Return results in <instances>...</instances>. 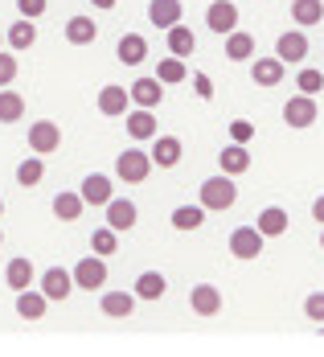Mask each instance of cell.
I'll use <instances>...</instances> for the list:
<instances>
[{
    "label": "cell",
    "instance_id": "d6986e66",
    "mask_svg": "<svg viewBox=\"0 0 324 357\" xmlns=\"http://www.w3.org/2000/svg\"><path fill=\"white\" fill-rule=\"evenodd\" d=\"M217 165H222V173H230V177H242L247 169H251V152H247V144H226L222 152H217Z\"/></svg>",
    "mask_w": 324,
    "mask_h": 357
},
{
    "label": "cell",
    "instance_id": "ee69618b",
    "mask_svg": "<svg viewBox=\"0 0 324 357\" xmlns=\"http://www.w3.org/2000/svg\"><path fill=\"white\" fill-rule=\"evenodd\" d=\"M91 4H95V8H103V13H107V8H115V0H91Z\"/></svg>",
    "mask_w": 324,
    "mask_h": 357
},
{
    "label": "cell",
    "instance_id": "603a6c76",
    "mask_svg": "<svg viewBox=\"0 0 324 357\" xmlns=\"http://www.w3.org/2000/svg\"><path fill=\"white\" fill-rule=\"evenodd\" d=\"M180 140L177 136H156V144H152V165L156 169H173V165H180Z\"/></svg>",
    "mask_w": 324,
    "mask_h": 357
},
{
    "label": "cell",
    "instance_id": "8fae6325",
    "mask_svg": "<svg viewBox=\"0 0 324 357\" xmlns=\"http://www.w3.org/2000/svg\"><path fill=\"white\" fill-rule=\"evenodd\" d=\"M128 91H132V107L156 111L160 103H164V82H160V78H136Z\"/></svg>",
    "mask_w": 324,
    "mask_h": 357
},
{
    "label": "cell",
    "instance_id": "7a4b0ae2",
    "mask_svg": "<svg viewBox=\"0 0 324 357\" xmlns=\"http://www.w3.org/2000/svg\"><path fill=\"white\" fill-rule=\"evenodd\" d=\"M148 173H152V152H144V148H128L115 156V177L123 185H140V181H148Z\"/></svg>",
    "mask_w": 324,
    "mask_h": 357
},
{
    "label": "cell",
    "instance_id": "bcb514c9",
    "mask_svg": "<svg viewBox=\"0 0 324 357\" xmlns=\"http://www.w3.org/2000/svg\"><path fill=\"white\" fill-rule=\"evenodd\" d=\"M0 214H4V202H0Z\"/></svg>",
    "mask_w": 324,
    "mask_h": 357
},
{
    "label": "cell",
    "instance_id": "7dc6e473",
    "mask_svg": "<svg viewBox=\"0 0 324 357\" xmlns=\"http://www.w3.org/2000/svg\"><path fill=\"white\" fill-rule=\"evenodd\" d=\"M0 45H4V33H0Z\"/></svg>",
    "mask_w": 324,
    "mask_h": 357
},
{
    "label": "cell",
    "instance_id": "30bf717a",
    "mask_svg": "<svg viewBox=\"0 0 324 357\" xmlns=\"http://www.w3.org/2000/svg\"><path fill=\"white\" fill-rule=\"evenodd\" d=\"M103 210H107V226H111V230H119V234H128V230L140 222V210H136V202H128V197H111Z\"/></svg>",
    "mask_w": 324,
    "mask_h": 357
},
{
    "label": "cell",
    "instance_id": "e575fe53",
    "mask_svg": "<svg viewBox=\"0 0 324 357\" xmlns=\"http://www.w3.org/2000/svg\"><path fill=\"white\" fill-rule=\"evenodd\" d=\"M164 291H169V280H164L160 271H144V275L136 280V296H140V300H160Z\"/></svg>",
    "mask_w": 324,
    "mask_h": 357
},
{
    "label": "cell",
    "instance_id": "ab89813d",
    "mask_svg": "<svg viewBox=\"0 0 324 357\" xmlns=\"http://www.w3.org/2000/svg\"><path fill=\"white\" fill-rule=\"evenodd\" d=\"M17 70H21L17 66V54H0V86H8L17 78Z\"/></svg>",
    "mask_w": 324,
    "mask_h": 357
},
{
    "label": "cell",
    "instance_id": "f546056e",
    "mask_svg": "<svg viewBox=\"0 0 324 357\" xmlns=\"http://www.w3.org/2000/svg\"><path fill=\"white\" fill-rule=\"evenodd\" d=\"M33 41H37V25L29 21V17L13 21V29H8V45H13V54H25Z\"/></svg>",
    "mask_w": 324,
    "mask_h": 357
},
{
    "label": "cell",
    "instance_id": "7bdbcfd3",
    "mask_svg": "<svg viewBox=\"0 0 324 357\" xmlns=\"http://www.w3.org/2000/svg\"><path fill=\"white\" fill-rule=\"evenodd\" d=\"M312 218H316V226H324V193L312 202Z\"/></svg>",
    "mask_w": 324,
    "mask_h": 357
},
{
    "label": "cell",
    "instance_id": "83f0119b",
    "mask_svg": "<svg viewBox=\"0 0 324 357\" xmlns=\"http://www.w3.org/2000/svg\"><path fill=\"white\" fill-rule=\"evenodd\" d=\"M25 119V95H17L13 86H0V123H17Z\"/></svg>",
    "mask_w": 324,
    "mask_h": 357
},
{
    "label": "cell",
    "instance_id": "b9f144b4",
    "mask_svg": "<svg viewBox=\"0 0 324 357\" xmlns=\"http://www.w3.org/2000/svg\"><path fill=\"white\" fill-rule=\"evenodd\" d=\"M193 91H197V99H214V82H210V74H193Z\"/></svg>",
    "mask_w": 324,
    "mask_h": 357
},
{
    "label": "cell",
    "instance_id": "d6a6232c",
    "mask_svg": "<svg viewBox=\"0 0 324 357\" xmlns=\"http://www.w3.org/2000/svg\"><path fill=\"white\" fill-rule=\"evenodd\" d=\"M156 78H160L164 86H173V82H185V78H189V66H185V58H177V54L160 58V66H156Z\"/></svg>",
    "mask_w": 324,
    "mask_h": 357
},
{
    "label": "cell",
    "instance_id": "2e32d148",
    "mask_svg": "<svg viewBox=\"0 0 324 357\" xmlns=\"http://www.w3.org/2000/svg\"><path fill=\"white\" fill-rule=\"evenodd\" d=\"M78 193H82V202H86V206H107L111 197H115V185H111L107 173H91V177L82 181V189H78Z\"/></svg>",
    "mask_w": 324,
    "mask_h": 357
},
{
    "label": "cell",
    "instance_id": "8992f818",
    "mask_svg": "<svg viewBox=\"0 0 324 357\" xmlns=\"http://www.w3.org/2000/svg\"><path fill=\"white\" fill-rule=\"evenodd\" d=\"M58 148H62V128H58L54 119H37L33 128H29V152L49 156V152H58Z\"/></svg>",
    "mask_w": 324,
    "mask_h": 357
},
{
    "label": "cell",
    "instance_id": "c3c4849f",
    "mask_svg": "<svg viewBox=\"0 0 324 357\" xmlns=\"http://www.w3.org/2000/svg\"><path fill=\"white\" fill-rule=\"evenodd\" d=\"M0 243H4V234H0Z\"/></svg>",
    "mask_w": 324,
    "mask_h": 357
},
{
    "label": "cell",
    "instance_id": "4fadbf2b",
    "mask_svg": "<svg viewBox=\"0 0 324 357\" xmlns=\"http://www.w3.org/2000/svg\"><path fill=\"white\" fill-rule=\"evenodd\" d=\"M41 291L49 296V300H66L74 291V271H66V267H49V271H41Z\"/></svg>",
    "mask_w": 324,
    "mask_h": 357
},
{
    "label": "cell",
    "instance_id": "e0dca14e",
    "mask_svg": "<svg viewBox=\"0 0 324 357\" xmlns=\"http://www.w3.org/2000/svg\"><path fill=\"white\" fill-rule=\"evenodd\" d=\"M180 13H185V4L180 0H152L148 4V21L156 25V29H173V25H180Z\"/></svg>",
    "mask_w": 324,
    "mask_h": 357
},
{
    "label": "cell",
    "instance_id": "d590c367",
    "mask_svg": "<svg viewBox=\"0 0 324 357\" xmlns=\"http://www.w3.org/2000/svg\"><path fill=\"white\" fill-rule=\"evenodd\" d=\"M91 250H95V255H103V259L115 255V250H119V230H111V226L95 230V234H91Z\"/></svg>",
    "mask_w": 324,
    "mask_h": 357
},
{
    "label": "cell",
    "instance_id": "4dcf8cb0",
    "mask_svg": "<svg viewBox=\"0 0 324 357\" xmlns=\"http://www.w3.org/2000/svg\"><path fill=\"white\" fill-rule=\"evenodd\" d=\"M41 177H45V156H29V160H21L17 165V185L21 189H33V185H41Z\"/></svg>",
    "mask_w": 324,
    "mask_h": 357
},
{
    "label": "cell",
    "instance_id": "ba28073f",
    "mask_svg": "<svg viewBox=\"0 0 324 357\" xmlns=\"http://www.w3.org/2000/svg\"><path fill=\"white\" fill-rule=\"evenodd\" d=\"M206 25H210V33H234L238 29V4L234 0H214L210 8H206Z\"/></svg>",
    "mask_w": 324,
    "mask_h": 357
},
{
    "label": "cell",
    "instance_id": "44dd1931",
    "mask_svg": "<svg viewBox=\"0 0 324 357\" xmlns=\"http://www.w3.org/2000/svg\"><path fill=\"white\" fill-rule=\"evenodd\" d=\"M136 300H140L136 291H103L99 308H103V317H115V321H123V317H132Z\"/></svg>",
    "mask_w": 324,
    "mask_h": 357
},
{
    "label": "cell",
    "instance_id": "484cf974",
    "mask_svg": "<svg viewBox=\"0 0 324 357\" xmlns=\"http://www.w3.org/2000/svg\"><path fill=\"white\" fill-rule=\"evenodd\" d=\"M291 21L300 29H312L324 21V0H291Z\"/></svg>",
    "mask_w": 324,
    "mask_h": 357
},
{
    "label": "cell",
    "instance_id": "f1b7e54d",
    "mask_svg": "<svg viewBox=\"0 0 324 357\" xmlns=\"http://www.w3.org/2000/svg\"><path fill=\"white\" fill-rule=\"evenodd\" d=\"M82 210H86L82 193H58V197H54V218H58V222H78Z\"/></svg>",
    "mask_w": 324,
    "mask_h": 357
},
{
    "label": "cell",
    "instance_id": "cb8c5ba5",
    "mask_svg": "<svg viewBox=\"0 0 324 357\" xmlns=\"http://www.w3.org/2000/svg\"><path fill=\"white\" fill-rule=\"evenodd\" d=\"M254 226L263 230V238H279V234H288V210L284 206H267L254 218Z\"/></svg>",
    "mask_w": 324,
    "mask_h": 357
},
{
    "label": "cell",
    "instance_id": "7402d4cb",
    "mask_svg": "<svg viewBox=\"0 0 324 357\" xmlns=\"http://www.w3.org/2000/svg\"><path fill=\"white\" fill-rule=\"evenodd\" d=\"M45 308H49V296H45V291H33V287L17 291V317H25V321H41Z\"/></svg>",
    "mask_w": 324,
    "mask_h": 357
},
{
    "label": "cell",
    "instance_id": "5bb4252c",
    "mask_svg": "<svg viewBox=\"0 0 324 357\" xmlns=\"http://www.w3.org/2000/svg\"><path fill=\"white\" fill-rule=\"evenodd\" d=\"M115 58H119L123 66H140L148 58V37L144 33H123L115 41Z\"/></svg>",
    "mask_w": 324,
    "mask_h": 357
},
{
    "label": "cell",
    "instance_id": "f6af8a7d",
    "mask_svg": "<svg viewBox=\"0 0 324 357\" xmlns=\"http://www.w3.org/2000/svg\"><path fill=\"white\" fill-rule=\"evenodd\" d=\"M321 250H324V230H321Z\"/></svg>",
    "mask_w": 324,
    "mask_h": 357
},
{
    "label": "cell",
    "instance_id": "5b68a950",
    "mask_svg": "<svg viewBox=\"0 0 324 357\" xmlns=\"http://www.w3.org/2000/svg\"><path fill=\"white\" fill-rule=\"evenodd\" d=\"M263 230L259 226H238L234 234H230V255L234 259H242V263H251V259H259L263 255Z\"/></svg>",
    "mask_w": 324,
    "mask_h": 357
},
{
    "label": "cell",
    "instance_id": "ffe728a7",
    "mask_svg": "<svg viewBox=\"0 0 324 357\" xmlns=\"http://www.w3.org/2000/svg\"><path fill=\"white\" fill-rule=\"evenodd\" d=\"M37 271L33 263L25 259V255H17V259H8V267H4V284L13 287V291H25V287H33Z\"/></svg>",
    "mask_w": 324,
    "mask_h": 357
},
{
    "label": "cell",
    "instance_id": "3957f363",
    "mask_svg": "<svg viewBox=\"0 0 324 357\" xmlns=\"http://www.w3.org/2000/svg\"><path fill=\"white\" fill-rule=\"evenodd\" d=\"M103 284H107V259H103V255H86V259L74 263V287L99 291Z\"/></svg>",
    "mask_w": 324,
    "mask_h": 357
},
{
    "label": "cell",
    "instance_id": "9c48e42d",
    "mask_svg": "<svg viewBox=\"0 0 324 357\" xmlns=\"http://www.w3.org/2000/svg\"><path fill=\"white\" fill-rule=\"evenodd\" d=\"M95 107L103 111V115H111V119H119V115H128V111H132V91H128V86H115V82H107V86H99Z\"/></svg>",
    "mask_w": 324,
    "mask_h": 357
},
{
    "label": "cell",
    "instance_id": "9a60e30c",
    "mask_svg": "<svg viewBox=\"0 0 324 357\" xmlns=\"http://www.w3.org/2000/svg\"><path fill=\"white\" fill-rule=\"evenodd\" d=\"M189 308L197 312V317H217L222 312V291L214 284H197L189 291Z\"/></svg>",
    "mask_w": 324,
    "mask_h": 357
},
{
    "label": "cell",
    "instance_id": "d4e9b609",
    "mask_svg": "<svg viewBox=\"0 0 324 357\" xmlns=\"http://www.w3.org/2000/svg\"><path fill=\"white\" fill-rule=\"evenodd\" d=\"M230 62H251L254 58V37L247 29H234V33H226V50H222Z\"/></svg>",
    "mask_w": 324,
    "mask_h": 357
},
{
    "label": "cell",
    "instance_id": "6da1fadb",
    "mask_svg": "<svg viewBox=\"0 0 324 357\" xmlns=\"http://www.w3.org/2000/svg\"><path fill=\"white\" fill-rule=\"evenodd\" d=\"M238 202V185L230 173H217V177L201 181V206L210 210V214H222V210H230Z\"/></svg>",
    "mask_w": 324,
    "mask_h": 357
},
{
    "label": "cell",
    "instance_id": "836d02e7",
    "mask_svg": "<svg viewBox=\"0 0 324 357\" xmlns=\"http://www.w3.org/2000/svg\"><path fill=\"white\" fill-rule=\"evenodd\" d=\"M206 214H210V210H206L201 202H197V206H177V210H173V230H197V226L206 222Z\"/></svg>",
    "mask_w": 324,
    "mask_h": 357
},
{
    "label": "cell",
    "instance_id": "8d00e7d4",
    "mask_svg": "<svg viewBox=\"0 0 324 357\" xmlns=\"http://www.w3.org/2000/svg\"><path fill=\"white\" fill-rule=\"evenodd\" d=\"M295 86H300V95H321V91H324V74L316 70V66H300Z\"/></svg>",
    "mask_w": 324,
    "mask_h": 357
},
{
    "label": "cell",
    "instance_id": "1f68e13d",
    "mask_svg": "<svg viewBox=\"0 0 324 357\" xmlns=\"http://www.w3.org/2000/svg\"><path fill=\"white\" fill-rule=\"evenodd\" d=\"M193 50H197V37H193V29H189V25H173V29H169V54L189 58Z\"/></svg>",
    "mask_w": 324,
    "mask_h": 357
},
{
    "label": "cell",
    "instance_id": "52a82bcc",
    "mask_svg": "<svg viewBox=\"0 0 324 357\" xmlns=\"http://www.w3.org/2000/svg\"><path fill=\"white\" fill-rule=\"evenodd\" d=\"M275 58L288 62V66H300V62L308 58V33H304L300 25L288 29V33H279V41H275Z\"/></svg>",
    "mask_w": 324,
    "mask_h": 357
},
{
    "label": "cell",
    "instance_id": "4316f807",
    "mask_svg": "<svg viewBox=\"0 0 324 357\" xmlns=\"http://www.w3.org/2000/svg\"><path fill=\"white\" fill-rule=\"evenodd\" d=\"M95 37H99V25L91 17H70L66 21V41L70 45H95Z\"/></svg>",
    "mask_w": 324,
    "mask_h": 357
},
{
    "label": "cell",
    "instance_id": "74e56055",
    "mask_svg": "<svg viewBox=\"0 0 324 357\" xmlns=\"http://www.w3.org/2000/svg\"><path fill=\"white\" fill-rule=\"evenodd\" d=\"M304 317L316 321V324H324V291H312V296L304 300Z\"/></svg>",
    "mask_w": 324,
    "mask_h": 357
},
{
    "label": "cell",
    "instance_id": "ac0fdd59",
    "mask_svg": "<svg viewBox=\"0 0 324 357\" xmlns=\"http://www.w3.org/2000/svg\"><path fill=\"white\" fill-rule=\"evenodd\" d=\"M123 128H128V136H132L136 144H144V140L156 136V115H152L148 107H136V111L123 115Z\"/></svg>",
    "mask_w": 324,
    "mask_h": 357
},
{
    "label": "cell",
    "instance_id": "277c9868",
    "mask_svg": "<svg viewBox=\"0 0 324 357\" xmlns=\"http://www.w3.org/2000/svg\"><path fill=\"white\" fill-rule=\"evenodd\" d=\"M316 115H321V107H316V95H291L288 103H284V123H288V128H295V132L312 128V123H316Z\"/></svg>",
    "mask_w": 324,
    "mask_h": 357
},
{
    "label": "cell",
    "instance_id": "7c38bea8",
    "mask_svg": "<svg viewBox=\"0 0 324 357\" xmlns=\"http://www.w3.org/2000/svg\"><path fill=\"white\" fill-rule=\"evenodd\" d=\"M284 74H288V62H279L275 54H271V58H254L251 62V82L254 86H279Z\"/></svg>",
    "mask_w": 324,
    "mask_h": 357
},
{
    "label": "cell",
    "instance_id": "f35d334b",
    "mask_svg": "<svg viewBox=\"0 0 324 357\" xmlns=\"http://www.w3.org/2000/svg\"><path fill=\"white\" fill-rule=\"evenodd\" d=\"M230 140L234 144H251L254 140V123L251 119H234V123H230Z\"/></svg>",
    "mask_w": 324,
    "mask_h": 357
},
{
    "label": "cell",
    "instance_id": "60d3db41",
    "mask_svg": "<svg viewBox=\"0 0 324 357\" xmlns=\"http://www.w3.org/2000/svg\"><path fill=\"white\" fill-rule=\"evenodd\" d=\"M45 4H49V0H17V13L29 17V21H37V17L45 13Z\"/></svg>",
    "mask_w": 324,
    "mask_h": 357
}]
</instances>
